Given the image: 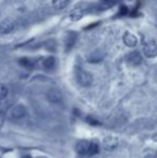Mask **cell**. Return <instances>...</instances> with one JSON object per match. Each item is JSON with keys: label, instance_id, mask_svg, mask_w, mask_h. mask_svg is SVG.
I'll return each instance as SVG.
<instances>
[{"label": "cell", "instance_id": "277c9868", "mask_svg": "<svg viewBox=\"0 0 157 158\" xmlns=\"http://www.w3.org/2000/svg\"><path fill=\"white\" fill-rule=\"evenodd\" d=\"M15 28V22L11 19H6L0 23V33L6 35L14 30Z\"/></svg>", "mask_w": 157, "mask_h": 158}, {"label": "cell", "instance_id": "6da1fadb", "mask_svg": "<svg viewBox=\"0 0 157 158\" xmlns=\"http://www.w3.org/2000/svg\"><path fill=\"white\" fill-rule=\"evenodd\" d=\"M76 81L83 87H88L93 83V75L86 70H78V72H76Z\"/></svg>", "mask_w": 157, "mask_h": 158}, {"label": "cell", "instance_id": "7a4b0ae2", "mask_svg": "<svg viewBox=\"0 0 157 158\" xmlns=\"http://www.w3.org/2000/svg\"><path fill=\"white\" fill-rule=\"evenodd\" d=\"M143 53L147 58H154L157 56V43L155 41H149L143 46Z\"/></svg>", "mask_w": 157, "mask_h": 158}, {"label": "cell", "instance_id": "ac0fdd59", "mask_svg": "<svg viewBox=\"0 0 157 158\" xmlns=\"http://www.w3.org/2000/svg\"><path fill=\"white\" fill-rule=\"evenodd\" d=\"M86 122H87L89 125H92V126H99L100 125V123H99L97 119H95L94 117H92V116H87L86 117Z\"/></svg>", "mask_w": 157, "mask_h": 158}, {"label": "cell", "instance_id": "9a60e30c", "mask_svg": "<svg viewBox=\"0 0 157 158\" xmlns=\"http://www.w3.org/2000/svg\"><path fill=\"white\" fill-rule=\"evenodd\" d=\"M99 152V145L96 141L92 142L90 143V148H89V151H88V154L89 156H93V155H96L97 153Z\"/></svg>", "mask_w": 157, "mask_h": 158}, {"label": "cell", "instance_id": "ba28073f", "mask_svg": "<svg viewBox=\"0 0 157 158\" xmlns=\"http://www.w3.org/2000/svg\"><path fill=\"white\" fill-rule=\"evenodd\" d=\"M123 41L125 43V45H127L128 48H134L138 43V39L134 35L130 32H125L123 35Z\"/></svg>", "mask_w": 157, "mask_h": 158}, {"label": "cell", "instance_id": "2e32d148", "mask_svg": "<svg viewBox=\"0 0 157 158\" xmlns=\"http://www.w3.org/2000/svg\"><path fill=\"white\" fill-rule=\"evenodd\" d=\"M19 64H22L23 67H25V68H27V69H32L34 68V63H32L30 59H28V58H21L19 59Z\"/></svg>", "mask_w": 157, "mask_h": 158}, {"label": "cell", "instance_id": "8992f818", "mask_svg": "<svg viewBox=\"0 0 157 158\" xmlns=\"http://www.w3.org/2000/svg\"><path fill=\"white\" fill-rule=\"evenodd\" d=\"M127 59V63L131 66H139L141 63H142V57H141L140 53L137 52V51H134V52H130L129 54L126 57Z\"/></svg>", "mask_w": 157, "mask_h": 158}, {"label": "cell", "instance_id": "e0dca14e", "mask_svg": "<svg viewBox=\"0 0 157 158\" xmlns=\"http://www.w3.org/2000/svg\"><path fill=\"white\" fill-rule=\"evenodd\" d=\"M8 87L3 84H0V100H3L8 96Z\"/></svg>", "mask_w": 157, "mask_h": 158}, {"label": "cell", "instance_id": "5b68a950", "mask_svg": "<svg viewBox=\"0 0 157 158\" xmlns=\"http://www.w3.org/2000/svg\"><path fill=\"white\" fill-rule=\"evenodd\" d=\"M102 145H103V148H105V150L112 151L118 148V139L116 137H113V135H108V137H105V139H103Z\"/></svg>", "mask_w": 157, "mask_h": 158}, {"label": "cell", "instance_id": "52a82bcc", "mask_svg": "<svg viewBox=\"0 0 157 158\" xmlns=\"http://www.w3.org/2000/svg\"><path fill=\"white\" fill-rule=\"evenodd\" d=\"M90 143L92 142L87 141V140H80L76 145V150L80 155H87L88 151L90 148Z\"/></svg>", "mask_w": 157, "mask_h": 158}, {"label": "cell", "instance_id": "5bb4252c", "mask_svg": "<svg viewBox=\"0 0 157 158\" xmlns=\"http://www.w3.org/2000/svg\"><path fill=\"white\" fill-rule=\"evenodd\" d=\"M69 0H53L52 3L55 9H65Z\"/></svg>", "mask_w": 157, "mask_h": 158}, {"label": "cell", "instance_id": "3957f363", "mask_svg": "<svg viewBox=\"0 0 157 158\" xmlns=\"http://www.w3.org/2000/svg\"><path fill=\"white\" fill-rule=\"evenodd\" d=\"M26 112L27 111H26L25 106H22V104H17V106H14L10 110V117L12 119H14V121L21 119L26 115Z\"/></svg>", "mask_w": 157, "mask_h": 158}, {"label": "cell", "instance_id": "44dd1931", "mask_svg": "<svg viewBox=\"0 0 157 158\" xmlns=\"http://www.w3.org/2000/svg\"><path fill=\"white\" fill-rule=\"evenodd\" d=\"M23 158H31V157H30L29 155H26V156H24Z\"/></svg>", "mask_w": 157, "mask_h": 158}, {"label": "cell", "instance_id": "d6986e66", "mask_svg": "<svg viewBox=\"0 0 157 158\" xmlns=\"http://www.w3.org/2000/svg\"><path fill=\"white\" fill-rule=\"evenodd\" d=\"M118 2V0H102V3L105 8H110V6H113L114 4Z\"/></svg>", "mask_w": 157, "mask_h": 158}, {"label": "cell", "instance_id": "ffe728a7", "mask_svg": "<svg viewBox=\"0 0 157 158\" xmlns=\"http://www.w3.org/2000/svg\"><path fill=\"white\" fill-rule=\"evenodd\" d=\"M143 158H157L155 155H152V154H150V155H147V156H144Z\"/></svg>", "mask_w": 157, "mask_h": 158}, {"label": "cell", "instance_id": "30bf717a", "mask_svg": "<svg viewBox=\"0 0 157 158\" xmlns=\"http://www.w3.org/2000/svg\"><path fill=\"white\" fill-rule=\"evenodd\" d=\"M102 59H103V53L100 52V51H95V52H93L92 54L88 56L87 60L92 64H97L102 60Z\"/></svg>", "mask_w": 157, "mask_h": 158}, {"label": "cell", "instance_id": "7c38bea8", "mask_svg": "<svg viewBox=\"0 0 157 158\" xmlns=\"http://www.w3.org/2000/svg\"><path fill=\"white\" fill-rule=\"evenodd\" d=\"M42 64H43V68L45 69V70H52V69H54L55 64H56V61H55L54 57H46V58L43 59Z\"/></svg>", "mask_w": 157, "mask_h": 158}, {"label": "cell", "instance_id": "4fadbf2b", "mask_svg": "<svg viewBox=\"0 0 157 158\" xmlns=\"http://www.w3.org/2000/svg\"><path fill=\"white\" fill-rule=\"evenodd\" d=\"M82 16H83V12H82V10H80V9H74V10H72L71 12H70V19L74 22L81 19Z\"/></svg>", "mask_w": 157, "mask_h": 158}, {"label": "cell", "instance_id": "9c48e42d", "mask_svg": "<svg viewBox=\"0 0 157 158\" xmlns=\"http://www.w3.org/2000/svg\"><path fill=\"white\" fill-rule=\"evenodd\" d=\"M48 98L51 102H58L61 100V93L58 89H51L48 93Z\"/></svg>", "mask_w": 157, "mask_h": 158}, {"label": "cell", "instance_id": "8fae6325", "mask_svg": "<svg viewBox=\"0 0 157 158\" xmlns=\"http://www.w3.org/2000/svg\"><path fill=\"white\" fill-rule=\"evenodd\" d=\"M76 35L73 31H70L67 35V38H66V50L69 51L76 44Z\"/></svg>", "mask_w": 157, "mask_h": 158}, {"label": "cell", "instance_id": "7402d4cb", "mask_svg": "<svg viewBox=\"0 0 157 158\" xmlns=\"http://www.w3.org/2000/svg\"><path fill=\"white\" fill-rule=\"evenodd\" d=\"M37 158H48V157H44V156H40V157H37Z\"/></svg>", "mask_w": 157, "mask_h": 158}]
</instances>
